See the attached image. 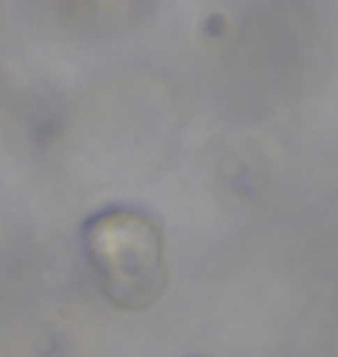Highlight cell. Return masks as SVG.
Segmentation results:
<instances>
[{
    "label": "cell",
    "instance_id": "6da1fadb",
    "mask_svg": "<svg viewBox=\"0 0 338 357\" xmlns=\"http://www.w3.org/2000/svg\"><path fill=\"white\" fill-rule=\"evenodd\" d=\"M82 248L98 288L121 309H146L164 292L167 262L162 234L132 206H107L82 227Z\"/></svg>",
    "mask_w": 338,
    "mask_h": 357
}]
</instances>
